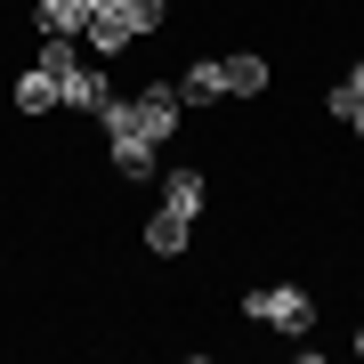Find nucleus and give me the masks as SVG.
<instances>
[{
	"label": "nucleus",
	"instance_id": "obj_12",
	"mask_svg": "<svg viewBox=\"0 0 364 364\" xmlns=\"http://www.w3.org/2000/svg\"><path fill=\"white\" fill-rule=\"evenodd\" d=\"M81 65V57H73V33H49V49H41V73H57V81H65Z\"/></svg>",
	"mask_w": 364,
	"mask_h": 364
},
{
	"label": "nucleus",
	"instance_id": "obj_3",
	"mask_svg": "<svg viewBox=\"0 0 364 364\" xmlns=\"http://www.w3.org/2000/svg\"><path fill=\"white\" fill-rule=\"evenodd\" d=\"M57 97H65V105H81V114H97L114 90H105V73H97V65H73L65 81H57Z\"/></svg>",
	"mask_w": 364,
	"mask_h": 364
},
{
	"label": "nucleus",
	"instance_id": "obj_1",
	"mask_svg": "<svg viewBox=\"0 0 364 364\" xmlns=\"http://www.w3.org/2000/svg\"><path fill=\"white\" fill-rule=\"evenodd\" d=\"M243 316L251 324H275V332H316V299L299 291V284H259V291H243Z\"/></svg>",
	"mask_w": 364,
	"mask_h": 364
},
{
	"label": "nucleus",
	"instance_id": "obj_6",
	"mask_svg": "<svg viewBox=\"0 0 364 364\" xmlns=\"http://www.w3.org/2000/svg\"><path fill=\"white\" fill-rule=\"evenodd\" d=\"M162 210H186V219H195L203 210V170H170L162 178Z\"/></svg>",
	"mask_w": 364,
	"mask_h": 364
},
{
	"label": "nucleus",
	"instance_id": "obj_5",
	"mask_svg": "<svg viewBox=\"0 0 364 364\" xmlns=\"http://www.w3.org/2000/svg\"><path fill=\"white\" fill-rule=\"evenodd\" d=\"M178 97H186V105L227 97V65H186V73H178Z\"/></svg>",
	"mask_w": 364,
	"mask_h": 364
},
{
	"label": "nucleus",
	"instance_id": "obj_10",
	"mask_svg": "<svg viewBox=\"0 0 364 364\" xmlns=\"http://www.w3.org/2000/svg\"><path fill=\"white\" fill-rule=\"evenodd\" d=\"M114 170L122 178H154V146L146 138H114Z\"/></svg>",
	"mask_w": 364,
	"mask_h": 364
},
{
	"label": "nucleus",
	"instance_id": "obj_7",
	"mask_svg": "<svg viewBox=\"0 0 364 364\" xmlns=\"http://www.w3.org/2000/svg\"><path fill=\"white\" fill-rule=\"evenodd\" d=\"M227 65V97H259L267 90V57H219Z\"/></svg>",
	"mask_w": 364,
	"mask_h": 364
},
{
	"label": "nucleus",
	"instance_id": "obj_14",
	"mask_svg": "<svg viewBox=\"0 0 364 364\" xmlns=\"http://www.w3.org/2000/svg\"><path fill=\"white\" fill-rule=\"evenodd\" d=\"M356 356H364V332H356Z\"/></svg>",
	"mask_w": 364,
	"mask_h": 364
},
{
	"label": "nucleus",
	"instance_id": "obj_13",
	"mask_svg": "<svg viewBox=\"0 0 364 364\" xmlns=\"http://www.w3.org/2000/svg\"><path fill=\"white\" fill-rule=\"evenodd\" d=\"M97 9H114V0H90V16H97Z\"/></svg>",
	"mask_w": 364,
	"mask_h": 364
},
{
	"label": "nucleus",
	"instance_id": "obj_4",
	"mask_svg": "<svg viewBox=\"0 0 364 364\" xmlns=\"http://www.w3.org/2000/svg\"><path fill=\"white\" fill-rule=\"evenodd\" d=\"M186 210H154V219H146V251H154V259H170V251H186Z\"/></svg>",
	"mask_w": 364,
	"mask_h": 364
},
{
	"label": "nucleus",
	"instance_id": "obj_2",
	"mask_svg": "<svg viewBox=\"0 0 364 364\" xmlns=\"http://www.w3.org/2000/svg\"><path fill=\"white\" fill-rule=\"evenodd\" d=\"M162 25V0H114V9H97L90 16V49L97 57H114V49H130L138 33H154Z\"/></svg>",
	"mask_w": 364,
	"mask_h": 364
},
{
	"label": "nucleus",
	"instance_id": "obj_9",
	"mask_svg": "<svg viewBox=\"0 0 364 364\" xmlns=\"http://www.w3.org/2000/svg\"><path fill=\"white\" fill-rule=\"evenodd\" d=\"M49 105H57V73H25V81H16V114H49Z\"/></svg>",
	"mask_w": 364,
	"mask_h": 364
},
{
	"label": "nucleus",
	"instance_id": "obj_11",
	"mask_svg": "<svg viewBox=\"0 0 364 364\" xmlns=\"http://www.w3.org/2000/svg\"><path fill=\"white\" fill-rule=\"evenodd\" d=\"M332 114L348 122V130H364V65H356V73H348V81L332 90Z\"/></svg>",
	"mask_w": 364,
	"mask_h": 364
},
{
	"label": "nucleus",
	"instance_id": "obj_8",
	"mask_svg": "<svg viewBox=\"0 0 364 364\" xmlns=\"http://www.w3.org/2000/svg\"><path fill=\"white\" fill-rule=\"evenodd\" d=\"M41 33H90V0H41Z\"/></svg>",
	"mask_w": 364,
	"mask_h": 364
}]
</instances>
